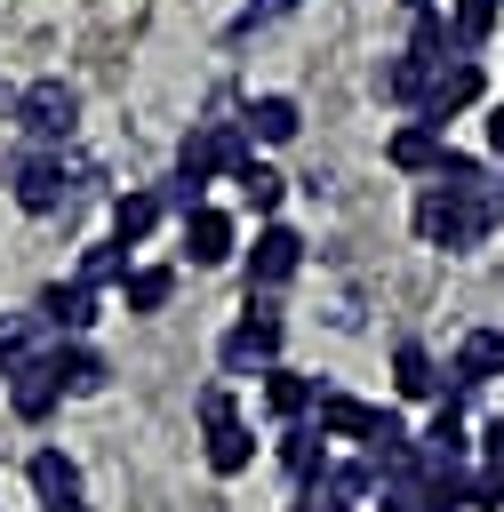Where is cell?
Instances as JSON below:
<instances>
[{
	"label": "cell",
	"mask_w": 504,
	"mask_h": 512,
	"mask_svg": "<svg viewBox=\"0 0 504 512\" xmlns=\"http://www.w3.org/2000/svg\"><path fill=\"white\" fill-rule=\"evenodd\" d=\"M40 352H48V328H40L32 312H8V320H0V384H8L16 368H32Z\"/></svg>",
	"instance_id": "obj_23"
},
{
	"label": "cell",
	"mask_w": 504,
	"mask_h": 512,
	"mask_svg": "<svg viewBox=\"0 0 504 512\" xmlns=\"http://www.w3.org/2000/svg\"><path fill=\"white\" fill-rule=\"evenodd\" d=\"M288 512H312V504H288Z\"/></svg>",
	"instance_id": "obj_40"
},
{
	"label": "cell",
	"mask_w": 504,
	"mask_h": 512,
	"mask_svg": "<svg viewBox=\"0 0 504 512\" xmlns=\"http://www.w3.org/2000/svg\"><path fill=\"white\" fill-rule=\"evenodd\" d=\"M432 184H448L456 200H472V192H488V168H480L472 152H440V168H432Z\"/></svg>",
	"instance_id": "obj_30"
},
{
	"label": "cell",
	"mask_w": 504,
	"mask_h": 512,
	"mask_svg": "<svg viewBox=\"0 0 504 512\" xmlns=\"http://www.w3.org/2000/svg\"><path fill=\"white\" fill-rule=\"evenodd\" d=\"M304 0H248L240 16H232V40H248V32H264V24H280V16H296Z\"/></svg>",
	"instance_id": "obj_33"
},
{
	"label": "cell",
	"mask_w": 504,
	"mask_h": 512,
	"mask_svg": "<svg viewBox=\"0 0 504 512\" xmlns=\"http://www.w3.org/2000/svg\"><path fill=\"white\" fill-rule=\"evenodd\" d=\"M496 8H504V0H456V8H448V24H456V48H480V40L496 32Z\"/></svg>",
	"instance_id": "obj_31"
},
{
	"label": "cell",
	"mask_w": 504,
	"mask_h": 512,
	"mask_svg": "<svg viewBox=\"0 0 504 512\" xmlns=\"http://www.w3.org/2000/svg\"><path fill=\"white\" fill-rule=\"evenodd\" d=\"M424 72H432V64H416V56L400 48V56H384V72H376V96H384V104H400V112L416 120V104H424Z\"/></svg>",
	"instance_id": "obj_24"
},
{
	"label": "cell",
	"mask_w": 504,
	"mask_h": 512,
	"mask_svg": "<svg viewBox=\"0 0 504 512\" xmlns=\"http://www.w3.org/2000/svg\"><path fill=\"white\" fill-rule=\"evenodd\" d=\"M240 160H256L240 120H208V128H192V136L176 144V176H184V184H200V192H208L216 176H232Z\"/></svg>",
	"instance_id": "obj_2"
},
{
	"label": "cell",
	"mask_w": 504,
	"mask_h": 512,
	"mask_svg": "<svg viewBox=\"0 0 504 512\" xmlns=\"http://www.w3.org/2000/svg\"><path fill=\"white\" fill-rule=\"evenodd\" d=\"M448 512H504V472L464 464V472H456V488H448Z\"/></svg>",
	"instance_id": "obj_27"
},
{
	"label": "cell",
	"mask_w": 504,
	"mask_h": 512,
	"mask_svg": "<svg viewBox=\"0 0 504 512\" xmlns=\"http://www.w3.org/2000/svg\"><path fill=\"white\" fill-rule=\"evenodd\" d=\"M232 184H240V200H248L264 224H272V208L288 200V176H280L272 160H240V168H232Z\"/></svg>",
	"instance_id": "obj_25"
},
{
	"label": "cell",
	"mask_w": 504,
	"mask_h": 512,
	"mask_svg": "<svg viewBox=\"0 0 504 512\" xmlns=\"http://www.w3.org/2000/svg\"><path fill=\"white\" fill-rule=\"evenodd\" d=\"M488 152H496V160H504V96H496V104H488Z\"/></svg>",
	"instance_id": "obj_36"
},
{
	"label": "cell",
	"mask_w": 504,
	"mask_h": 512,
	"mask_svg": "<svg viewBox=\"0 0 504 512\" xmlns=\"http://www.w3.org/2000/svg\"><path fill=\"white\" fill-rule=\"evenodd\" d=\"M440 384H448V368L432 360V344H416V336H400L392 344V400H440Z\"/></svg>",
	"instance_id": "obj_15"
},
{
	"label": "cell",
	"mask_w": 504,
	"mask_h": 512,
	"mask_svg": "<svg viewBox=\"0 0 504 512\" xmlns=\"http://www.w3.org/2000/svg\"><path fill=\"white\" fill-rule=\"evenodd\" d=\"M488 96V72H480V56H448V64H432L424 72V104H416V120H432V128H448L456 112H472Z\"/></svg>",
	"instance_id": "obj_4"
},
{
	"label": "cell",
	"mask_w": 504,
	"mask_h": 512,
	"mask_svg": "<svg viewBox=\"0 0 504 512\" xmlns=\"http://www.w3.org/2000/svg\"><path fill=\"white\" fill-rule=\"evenodd\" d=\"M160 216H168V200H160L152 184H128V192H112V240H120V248H144V240L160 232Z\"/></svg>",
	"instance_id": "obj_17"
},
{
	"label": "cell",
	"mask_w": 504,
	"mask_h": 512,
	"mask_svg": "<svg viewBox=\"0 0 504 512\" xmlns=\"http://www.w3.org/2000/svg\"><path fill=\"white\" fill-rule=\"evenodd\" d=\"M400 8H408V16H424V8H440V0H400Z\"/></svg>",
	"instance_id": "obj_37"
},
{
	"label": "cell",
	"mask_w": 504,
	"mask_h": 512,
	"mask_svg": "<svg viewBox=\"0 0 504 512\" xmlns=\"http://www.w3.org/2000/svg\"><path fill=\"white\" fill-rule=\"evenodd\" d=\"M16 128H24L32 144H56V152H64V136L80 128V88H72V80H56V72H48V80H32V88L16 96Z\"/></svg>",
	"instance_id": "obj_3"
},
{
	"label": "cell",
	"mask_w": 504,
	"mask_h": 512,
	"mask_svg": "<svg viewBox=\"0 0 504 512\" xmlns=\"http://www.w3.org/2000/svg\"><path fill=\"white\" fill-rule=\"evenodd\" d=\"M128 264H136V256L104 232V240H88V248H80V272H72V280H80V288H120V280H128Z\"/></svg>",
	"instance_id": "obj_26"
},
{
	"label": "cell",
	"mask_w": 504,
	"mask_h": 512,
	"mask_svg": "<svg viewBox=\"0 0 504 512\" xmlns=\"http://www.w3.org/2000/svg\"><path fill=\"white\" fill-rule=\"evenodd\" d=\"M240 128H248V144H296V128H304V104H296V96H248Z\"/></svg>",
	"instance_id": "obj_21"
},
{
	"label": "cell",
	"mask_w": 504,
	"mask_h": 512,
	"mask_svg": "<svg viewBox=\"0 0 504 512\" xmlns=\"http://www.w3.org/2000/svg\"><path fill=\"white\" fill-rule=\"evenodd\" d=\"M248 464H256V432H248V424H232V432L208 440V472H216V480H240Z\"/></svg>",
	"instance_id": "obj_29"
},
{
	"label": "cell",
	"mask_w": 504,
	"mask_h": 512,
	"mask_svg": "<svg viewBox=\"0 0 504 512\" xmlns=\"http://www.w3.org/2000/svg\"><path fill=\"white\" fill-rule=\"evenodd\" d=\"M368 512H432V504H424V496H408V488H376V504H368Z\"/></svg>",
	"instance_id": "obj_35"
},
{
	"label": "cell",
	"mask_w": 504,
	"mask_h": 512,
	"mask_svg": "<svg viewBox=\"0 0 504 512\" xmlns=\"http://www.w3.org/2000/svg\"><path fill=\"white\" fill-rule=\"evenodd\" d=\"M240 256V224L224 216V208H192L184 216V264L192 272H216V264H232Z\"/></svg>",
	"instance_id": "obj_10"
},
{
	"label": "cell",
	"mask_w": 504,
	"mask_h": 512,
	"mask_svg": "<svg viewBox=\"0 0 504 512\" xmlns=\"http://www.w3.org/2000/svg\"><path fill=\"white\" fill-rule=\"evenodd\" d=\"M280 344H288L280 304H272V296H248V312L216 336V368H224V376H264V368H280Z\"/></svg>",
	"instance_id": "obj_1"
},
{
	"label": "cell",
	"mask_w": 504,
	"mask_h": 512,
	"mask_svg": "<svg viewBox=\"0 0 504 512\" xmlns=\"http://www.w3.org/2000/svg\"><path fill=\"white\" fill-rule=\"evenodd\" d=\"M272 464L288 472V488H296V504H304V496H320V480H328L336 448H328L312 424H280V440H272Z\"/></svg>",
	"instance_id": "obj_7"
},
{
	"label": "cell",
	"mask_w": 504,
	"mask_h": 512,
	"mask_svg": "<svg viewBox=\"0 0 504 512\" xmlns=\"http://www.w3.org/2000/svg\"><path fill=\"white\" fill-rule=\"evenodd\" d=\"M472 464H488V472H504V416H488V424L472 432Z\"/></svg>",
	"instance_id": "obj_34"
},
{
	"label": "cell",
	"mask_w": 504,
	"mask_h": 512,
	"mask_svg": "<svg viewBox=\"0 0 504 512\" xmlns=\"http://www.w3.org/2000/svg\"><path fill=\"white\" fill-rule=\"evenodd\" d=\"M496 376H504V328H464L456 336V360H448V384L488 392Z\"/></svg>",
	"instance_id": "obj_14"
},
{
	"label": "cell",
	"mask_w": 504,
	"mask_h": 512,
	"mask_svg": "<svg viewBox=\"0 0 504 512\" xmlns=\"http://www.w3.org/2000/svg\"><path fill=\"white\" fill-rule=\"evenodd\" d=\"M112 296H120V312L152 320V312H168V304H176V264H128V280H120Z\"/></svg>",
	"instance_id": "obj_19"
},
{
	"label": "cell",
	"mask_w": 504,
	"mask_h": 512,
	"mask_svg": "<svg viewBox=\"0 0 504 512\" xmlns=\"http://www.w3.org/2000/svg\"><path fill=\"white\" fill-rule=\"evenodd\" d=\"M416 440H424V448H432L440 464H472V424H464L456 408H432V424H424Z\"/></svg>",
	"instance_id": "obj_28"
},
{
	"label": "cell",
	"mask_w": 504,
	"mask_h": 512,
	"mask_svg": "<svg viewBox=\"0 0 504 512\" xmlns=\"http://www.w3.org/2000/svg\"><path fill=\"white\" fill-rule=\"evenodd\" d=\"M8 192H16L24 216H56V208L72 200V168H64V152H56V144H32V152L8 168Z\"/></svg>",
	"instance_id": "obj_5"
},
{
	"label": "cell",
	"mask_w": 504,
	"mask_h": 512,
	"mask_svg": "<svg viewBox=\"0 0 504 512\" xmlns=\"http://www.w3.org/2000/svg\"><path fill=\"white\" fill-rule=\"evenodd\" d=\"M8 408H16L24 424H56V408H64V384L48 376V360H32V368H16V376H8Z\"/></svg>",
	"instance_id": "obj_20"
},
{
	"label": "cell",
	"mask_w": 504,
	"mask_h": 512,
	"mask_svg": "<svg viewBox=\"0 0 504 512\" xmlns=\"http://www.w3.org/2000/svg\"><path fill=\"white\" fill-rule=\"evenodd\" d=\"M40 360H48V376L64 384V400H88V392H104V384H112V360H104L88 336H48V352H40Z\"/></svg>",
	"instance_id": "obj_8"
},
{
	"label": "cell",
	"mask_w": 504,
	"mask_h": 512,
	"mask_svg": "<svg viewBox=\"0 0 504 512\" xmlns=\"http://www.w3.org/2000/svg\"><path fill=\"white\" fill-rule=\"evenodd\" d=\"M192 416H200V432L216 440V432H232L240 424V400H232V384H208L200 400H192Z\"/></svg>",
	"instance_id": "obj_32"
},
{
	"label": "cell",
	"mask_w": 504,
	"mask_h": 512,
	"mask_svg": "<svg viewBox=\"0 0 504 512\" xmlns=\"http://www.w3.org/2000/svg\"><path fill=\"white\" fill-rule=\"evenodd\" d=\"M56 512H88V504H56Z\"/></svg>",
	"instance_id": "obj_39"
},
{
	"label": "cell",
	"mask_w": 504,
	"mask_h": 512,
	"mask_svg": "<svg viewBox=\"0 0 504 512\" xmlns=\"http://www.w3.org/2000/svg\"><path fill=\"white\" fill-rule=\"evenodd\" d=\"M24 488H32V504H40V512L80 504V456H72V448H56V440H48V448H32V456H24Z\"/></svg>",
	"instance_id": "obj_9"
},
{
	"label": "cell",
	"mask_w": 504,
	"mask_h": 512,
	"mask_svg": "<svg viewBox=\"0 0 504 512\" xmlns=\"http://www.w3.org/2000/svg\"><path fill=\"white\" fill-rule=\"evenodd\" d=\"M376 488H384V480H376V464L352 448V456H336V464H328L320 496H304V504H352V512H368V504H376Z\"/></svg>",
	"instance_id": "obj_18"
},
{
	"label": "cell",
	"mask_w": 504,
	"mask_h": 512,
	"mask_svg": "<svg viewBox=\"0 0 504 512\" xmlns=\"http://www.w3.org/2000/svg\"><path fill=\"white\" fill-rule=\"evenodd\" d=\"M440 152H448V128H432V120H400V128L384 136V160H392L400 176H432Z\"/></svg>",
	"instance_id": "obj_16"
},
{
	"label": "cell",
	"mask_w": 504,
	"mask_h": 512,
	"mask_svg": "<svg viewBox=\"0 0 504 512\" xmlns=\"http://www.w3.org/2000/svg\"><path fill=\"white\" fill-rule=\"evenodd\" d=\"M496 192H504V184H496Z\"/></svg>",
	"instance_id": "obj_41"
},
{
	"label": "cell",
	"mask_w": 504,
	"mask_h": 512,
	"mask_svg": "<svg viewBox=\"0 0 504 512\" xmlns=\"http://www.w3.org/2000/svg\"><path fill=\"white\" fill-rule=\"evenodd\" d=\"M240 272H248V296H280V288L304 272V232H288V224H256V248L240 256Z\"/></svg>",
	"instance_id": "obj_6"
},
{
	"label": "cell",
	"mask_w": 504,
	"mask_h": 512,
	"mask_svg": "<svg viewBox=\"0 0 504 512\" xmlns=\"http://www.w3.org/2000/svg\"><path fill=\"white\" fill-rule=\"evenodd\" d=\"M32 320H40L48 336H88V328H96V288H80V280H48L40 304H32Z\"/></svg>",
	"instance_id": "obj_11"
},
{
	"label": "cell",
	"mask_w": 504,
	"mask_h": 512,
	"mask_svg": "<svg viewBox=\"0 0 504 512\" xmlns=\"http://www.w3.org/2000/svg\"><path fill=\"white\" fill-rule=\"evenodd\" d=\"M256 392H264V416H272V424H304V416H312V400H320L328 384L280 360V368H264V376H256Z\"/></svg>",
	"instance_id": "obj_12"
},
{
	"label": "cell",
	"mask_w": 504,
	"mask_h": 512,
	"mask_svg": "<svg viewBox=\"0 0 504 512\" xmlns=\"http://www.w3.org/2000/svg\"><path fill=\"white\" fill-rule=\"evenodd\" d=\"M456 224H464V200H456L448 184H432V176H424V192H416V240L456 248Z\"/></svg>",
	"instance_id": "obj_22"
},
{
	"label": "cell",
	"mask_w": 504,
	"mask_h": 512,
	"mask_svg": "<svg viewBox=\"0 0 504 512\" xmlns=\"http://www.w3.org/2000/svg\"><path fill=\"white\" fill-rule=\"evenodd\" d=\"M312 512H352V504H312Z\"/></svg>",
	"instance_id": "obj_38"
},
{
	"label": "cell",
	"mask_w": 504,
	"mask_h": 512,
	"mask_svg": "<svg viewBox=\"0 0 504 512\" xmlns=\"http://www.w3.org/2000/svg\"><path fill=\"white\" fill-rule=\"evenodd\" d=\"M304 424H312L328 448H344V440L360 448V440H368V424H376V400H360V392H320Z\"/></svg>",
	"instance_id": "obj_13"
}]
</instances>
